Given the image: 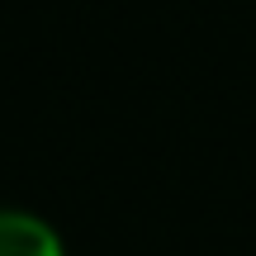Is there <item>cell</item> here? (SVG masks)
I'll return each instance as SVG.
<instances>
[{"mask_svg":"<svg viewBox=\"0 0 256 256\" xmlns=\"http://www.w3.org/2000/svg\"><path fill=\"white\" fill-rule=\"evenodd\" d=\"M0 256H62V242L43 218L0 209Z\"/></svg>","mask_w":256,"mask_h":256,"instance_id":"obj_1","label":"cell"}]
</instances>
